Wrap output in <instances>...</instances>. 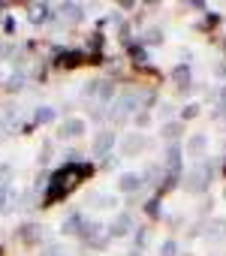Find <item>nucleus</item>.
I'll use <instances>...</instances> for the list:
<instances>
[{
    "label": "nucleus",
    "mask_w": 226,
    "mask_h": 256,
    "mask_svg": "<svg viewBox=\"0 0 226 256\" xmlns=\"http://www.w3.org/2000/svg\"><path fill=\"white\" fill-rule=\"evenodd\" d=\"M4 30H6V34H16V22H12V18H6V22H4Z\"/></svg>",
    "instance_id": "nucleus-32"
},
{
    "label": "nucleus",
    "mask_w": 226,
    "mask_h": 256,
    "mask_svg": "<svg viewBox=\"0 0 226 256\" xmlns=\"http://www.w3.org/2000/svg\"><path fill=\"white\" fill-rule=\"evenodd\" d=\"M223 46H226V42H223Z\"/></svg>",
    "instance_id": "nucleus-36"
},
{
    "label": "nucleus",
    "mask_w": 226,
    "mask_h": 256,
    "mask_svg": "<svg viewBox=\"0 0 226 256\" xmlns=\"http://www.w3.org/2000/svg\"><path fill=\"white\" fill-rule=\"evenodd\" d=\"M82 238L90 244V247H106L108 244V229L106 226H100V223H84V229H82Z\"/></svg>",
    "instance_id": "nucleus-3"
},
{
    "label": "nucleus",
    "mask_w": 226,
    "mask_h": 256,
    "mask_svg": "<svg viewBox=\"0 0 226 256\" xmlns=\"http://www.w3.org/2000/svg\"><path fill=\"white\" fill-rule=\"evenodd\" d=\"M166 169H169V178H178L181 175V148L178 145H169L166 148Z\"/></svg>",
    "instance_id": "nucleus-9"
},
{
    "label": "nucleus",
    "mask_w": 226,
    "mask_h": 256,
    "mask_svg": "<svg viewBox=\"0 0 226 256\" xmlns=\"http://www.w3.org/2000/svg\"><path fill=\"white\" fill-rule=\"evenodd\" d=\"M172 78H175L178 88H190V66H187V64L175 66V70H172Z\"/></svg>",
    "instance_id": "nucleus-17"
},
{
    "label": "nucleus",
    "mask_w": 226,
    "mask_h": 256,
    "mask_svg": "<svg viewBox=\"0 0 226 256\" xmlns=\"http://www.w3.org/2000/svg\"><path fill=\"white\" fill-rule=\"evenodd\" d=\"M196 114H199V106H196V102H190V106L184 108V118L190 120V118H196Z\"/></svg>",
    "instance_id": "nucleus-29"
},
{
    "label": "nucleus",
    "mask_w": 226,
    "mask_h": 256,
    "mask_svg": "<svg viewBox=\"0 0 226 256\" xmlns=\"http://www.w3.org/2000/svg\"><path fill=\"white\" fill-rule=\"evenodd\" d=\"M205 238L208 241H223L226 238V220L223 217H211L205 223Z\"/></svg>",
    "instance_id": "nucleus-8"
},
{
    "label": "nucleus",
    "mask_w": 226,
    "mask_h": 256,
    "mask_svg": "<svg viewBox=\"0 0 226 256\" xmlns=\"http://www.w3.org/2000/svg\"><path fill=\"white\" fill-rule=\"evenodd\" d=\"M118 187H121V193H139V190H142V175H136V172L121 175Z\"/></svg>",
    "instance_id": "nucleus-13"
},
{
    "label": "nucleus",
    "mask_w": 226,
    "mask_h": 256,
    "mask_svg": "<svg viewBox=\"0 0 226 256\" xmlns=\"http://www.w3.org/2000/svg\"><path fill=\"white\" fill-rule=\"evenodd\" d=\"M6 88H10L12 94H16V90H22V88H24V72H16V76H10Z\"/></svg>",
    "instance_id": "nucleus-21"
},
{
    "label": "nucleus",
    "mask_w": 226,
    "mask_h": 256,
    "mask_svg": "<svg viewBox=\"0 0 226 256\" xmlns=\"http://www.w3.org/2000/svg\"><path fill=\"white\" fill-rule=\"evenodd\" d=\"M187 154H190V157H202V154H205V136H202V133L190 136V142H187Z\"/></svg>",
    "instance_id": "nucleus-16"
},
{
    "label": "nucleus",
    "mask_w": 226,
    "mask_h": 256,
    "mask_svg": "<svg viewBox=\"0 0 226 256\" xmlns=\"http://www.w3.org/2000/svg\"><path fill=\"white\" fill-rule=\"evenodd\" d=\"M175 250H178V244H175V241H163L160 256H175Z\"/></svg>",
    "instance_id": "nucleus-25"
},
{
    "label": "nucleus",
    "mask_w": 226,
    "mask_h": 256,
    "mask_svg": "<svg viewBox=\"0 0 226 256\" xmlns=\"http://www.w3.org/2000/svg\"><path fill=\"white\" fill-rule=\"evenodd\" d=\"M42 256H64V244H48L42 250Z\"/></svg>",
    "instance_id": "nucleus-26"
},
{
    "label": "nucleus",
    "mask_w": 226,
    "mask_h": 256,
    "mask_svg": "<svg viewBox=\"0 0 226 256\" xmlns=\"http://www.w3.org/2000/svg\"><path fill=\"white\" fill-rule=\"evenodd\" d=\"M82 229H84V217H82V211H72V214L64 220V226H60L64 235H82Z\"/></svg>",
    "instance_id": "nucleus-11"
},
{
    "label": "nucleus",
    "mask_w": 226,
    "mask_h": 256,
    "mask_svg": "<svg viewBox=\"0 0 226 256\" xmlns=\"http://www.w3.org/2000/svg\"><path fill=\"white\" fill-rule=\"evenodd\" d=\"M217 76H220V78H226V60H223V64H217Z\"/></svg>",
    "instance_id": "nucleus-34"
},
{
    "label": "nucleus",
    "mask_w": 226,
    "mask_h": 256,
    "mask_svg": "<svg viewBox=\"0 0 226 256\" xmlns=\"http://www.w3.org/2000/svg\"><path fill=\"white\" fill-rule=\"evenodd\" d=\"M94 96H96L100 102H112V96H115V84H112V82H96Z\"/></svg>",
    "instance_id": "nucleus-14"
},
{
    "label": "nucleus",
    "mask_w": 226,
    "mask_h": 256,
    "mask_svg": "<svg viewBox=\"0 0 226 256\" xmlns=\"http://www.w3.org/2000/svg\"><path fill=\"white\" fill-rule=\"evenodd\" d=\"M112 145H115V133H112V130H100V133L94 136L90 151H94V157H108Z\"/></svg>",
    "instance_id": "nucleus-4"
},
{
    "label": "nucleus",
    "mask_w": 226,
    "mask_h": 256,
    "mask_svg": "<svg viewBox=\"0 0 226 256\" xmlns=\"http://www.w3.org/2000/svg\"><path fill=\"white\" fill-rule=\"evenodd\" d=\"M106 229H108V238H124V235L133 232V217H130V214H118Z\"/></svg>",
    "instance_id": "nucleus-5"
},
{
    "label": "nucleus",
    "mask_w": 226,
    "mask_h": 256,
    "mask_svg": "<svg viewBox=\"0 0 226 256\" xmlns=\"http://www.w3.org/2000/svg\"><path fill=\"white\" fill-rule=\"evenodd\" d=\"M145 40H148V42H160V40H163V34H160V30H148V34H145Z\"/></svg>",
    "instance_id": "nucleus-30"
},
{
    "label": "nucleus",
    "mask_w": 226,
    "mask_h": 256,
    "mask_svg": "<svg viewBox=\"0 0 226 256\" xmlns=\"http://www.w3.org/2000/svg\"><path fill=\"white\" fill-rule=\"evenodd\" d=\"M145 211H148V214H151V217H157V214H160V199H157V196H154V199H151V202H148V205H145Z\"/></svg>",
    "instance_id": "nucleus-27"
},
{
    "label": "nucleus",
    "mask_w": 226,
    "mask_h": 256,
    "mask_svg": "<svg viewBox=\"0 0 226 256\" xmlns=\"http://www.w3.org/2000/svg\"><path fill=\"white\" fill-rule=\"evenodd\" d=\"M142 151H145V136L127 133L124 142H121V154H124V157H136V154H142Z\"/></svg>",
    "instance_id": "nucleus-6"
},
{
    "label": "nucleus",
    "mask_w": 226,
    "mask_h": 256,
    "mask_svg": "<svg viewBox=\"0 0 226 256\" xmlns=\"http://www.w3.org/2000/svg\"><path fill=\"white\" fill-rule=\"evenodd\" d=\"M28 12H30V18H34V22L40 24V22H42V18L48 16V6H46V4H40V6H30Z\"/></svg>",
    "instance_id": "nucleus-20"
},
{
    "label": "nucleus",
    "mask_w": 226,
    "mask_h": 256,
    "mask_svg": "<svg viewBox=\"0 0 226 256\" xmlns=\"http://www.w3.org/2000/svg\"><path fill=\"white\" fill-rule=\"evenodd\" d=\"M88 42H90V48H94V52H100V46H102V34H90V40H88Z\"/></svg>",
    "instance_id": "nucleus-28"
},
{
    "label": "nucleus",
    "mask_w": 226,
    "mask_h": 256,
    "mask_svg": "<svg viewBox=\"0 0 226 256\" xmlns=\"http://www.w3.org/2000/svg\"><path fill=\"white\" fill-rule=\"evenodd\" d=\"M4 58H12V46H6V42H0V60Z\"/></svg>",
    "instance_id": "nucleus-31"
},
{
    "label": "nucleus",
    "mask_w": 226,
    "mask_h": 256,
    "mask_svg": "<svg viewBox=\"0 0 226 256\" xmlns=\"http://www.w3.org/2000/svg\"><path fill=\"white\" fill-rule=\"evenodd\" d=\"M60 18H64L66 24H78V22L84 18V10H82L78 4H64V6H60Z\"/></svg>",
    "instance_id": "nucleus-12"
},
{
    "label": "nucleus",
    "mask_w": 226,
    "mask_h": 256,
    "mask_svg": "<svg viewBox=\"0 0 226 256\" xmlns=\"http://www.w3.org/2000/svg\"><path fill=\"white\" fill-rule=\"evenodd\" d=\"M181 133H184V124H181V120H169V124L160 126V136H163V139H178Z\"/></svg>",
    "instance_id": "nucleus-15"
},
{
    "label": "nucleus",
    "mask_w": 226,
    "mask_h": 256,
    "mask_svg": "<svg viewBox=\"0 0 226 256\" xmlns=\"http://www.w3.org/2000/svg\"><path fill=\"white\" fill-rule=\"evenodd\" d=\"M127 54H130L136 64H148V52H145V46H139V42H133V46L127 48Z\"/></svg>",
    "instance_id": "nucleus-19"
},
{
    "label": "nucleus",
    "mask_w": 226,
    "mask_h": 256,
    "mask_svg": "<svg viewBox=\"0 0 226 256\" xmlns=\"http://www.w3.org/2000/svg\"><path fill=\"white\" fill-rule=\"evenodd\" d=\"M18 238L24 244H40L42 241V226L40 223H24V226H18Z\"/></svg>",
    "instance_id": "nucleus-10"
},
{
    "label": "nucleus",
    "mask_w": 226,
    "mask_h": 256,
    "mask_svg": "<svg viewBox=\"0 0 226 256\" xmlns=\"http://www.w3.org/2000/svg\"><path fill=\"white\" fill-rule=\"evenodd\" d=\"M133 238H136V241H133V244H136V250H142V247L148 244V229H136V235H133Z\"/></svg>",
    "instance_id": "nucleus-23"
},
{
    "label": "nucleus",
    "mask_w": 226,
    "mask_h": 256,
    "mask_svg": "<svg viewBox=\"0 0 226 256\" xmlns=\"http://www.w3.org/2000/svg\"><path fill=\"white\" fill-rule=\"evenodd\" d=\"M118 166V160L115 157H106V163H102V169H115Z\"/></svg>",
    "instance_id": "nucleus-33"
},
{
    "label": "nucleus",
    "mask_w": 226,
    "mask_h": 256,
    "mask_svg": "<svg viewBox=\"0 0 226 256\" xmlns=\"http://www.w3.org/2000/svg\"><path fill=\"white\" fill-rule=\"evenodd\" d=\"M58 118V112L52 108V106H40L36 112H34V124H52Z\"/></svg>",
    "instance_id": "nucleus-18"
},
{
    "label": "nucleus",
    "mask_w": 226,
    "mask_h": 256,
    "mask_svg": "<svg viewBox=\"0 0 226 256\" xmlns=\"http://www.w3.org/2000/svg\"><path fill=\"white\" fill-rule=\"evenodd\" d=\"M6 190H10V187H0V208H4V199H6Z\"/></svg>",
    "instance_id": "nucleus-35"
},
{
    "label": "nucleus",
    "mask_w": 226,
    "mask_h": 256,
    "mask_svg": "<svg viewBox=\"0 0 226 256\" xmlns=\"http://www.w3.org/2000/svg\"><path fill=\"white\" fill-rule=\"evenodd\" d=\"M217 24H220V16H217V12H208L205 22H202V30H214Z\"/></svg>",
    "instance_id": "nucleus-22"
},
{
    "label": "nucleus",
    "mask_w": 226,
    "mask_h": 256,
    "mask_svg": "<svg viewBox=\"0 0 226 256\" xmlns=\"http://www.w3.org/2000/svg\"><path fill=\"white\" fill-rule=\"evenodd\" d=\"M82 64H88V52H82V48H64L54 58V66L58 70H76Z\"/></svg>",
    "instance_id": "nucleus-2"
},
{
    "label": "nucleus",
    "mask_w": 226,
    "mask_h": 256,
    "mask_svg": "<svg viewBox=\"0 0 226 256\" xmlns=\"http://www.w3.org/2000/svg\"><path fill=\"white\" fill-rule=\"evenodd\" d=\"M84 133V120L82 118H66L60 124V139H78Z\"/></svg>",
    "instance_id": "nucleus-7"
},
{
    "label": "nucleus",
    "mask_w": 226,
    "mask_h": 256,
    "mask_svg": "<svg viewBox=\"0 0 226 256\" xmlns=\"http://www.w3.org/2000/svg\"><path fill=\"white\" fill-rule=\"evenodd\" d=\"M94 175V166L90 163H64L60 169L52 172L48 178V187H46V205H54L60 199H66L84 178Z\"/></svg>",
    "instance_id": "nucleus-1"
},
{
    "label": "nucleus",
    "mask_w": 226,
    "mask_h": 256,
    "mask_svg": "<svg viewBox=\"0 0 226 256\" xmlns=\"http://www.w3.org/2000/svg\"><path fill=\"white\" fill-rule=\"evenodd\" d=\"M133 124H136V126H148V124H151V114H148V112H136V114H133Z\"/></svg>",
    "instance_id": "nucleus-24"
}]
</instances>
